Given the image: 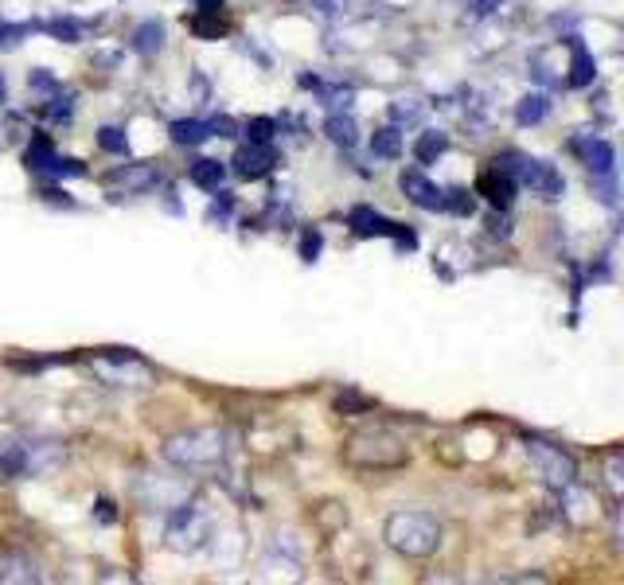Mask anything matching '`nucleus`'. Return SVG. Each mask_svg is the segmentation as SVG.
Segmentation results:
<instances>
[{"label": "nucleus", "instance_id": "nucleus-31", "mask_svg": "<svg viewBox=\"0 0 624 585\" xmlns=\"http://www.w3.org/2000/svg\"><path fill=\"white\" fill-rule=\"evenodd\" d=\"M0 102H4V78H0Z\"/></svg>", "mask_w": 624, "mask_h": 585}, {"label": "nucleus", "instance_id": "nucleus-13", "mask_svg": "<svg viewBox=\"0 0 624 585\" xmlns=\"http://www.w3.org/2000/svg\"><path fill=\"white\" fill-rule=\"evenodd\" d=\"M371 153L383 156V160H394V156L402 153V133H398L394 125H387V129H379V133L371 137Z\"/></svg>", "mask_w": 624, "mask_h": 585}, {"label": "nucleus", "instance_id": "nucleus-17", "mask_svg": "<svg viewBox=\"0 0 624 585\" xmlns=\"http://www.w3.org/2000/svg\"><path fill=\"white\" fill-rule=\"evenodd\" d=\"M324 129H328V137H332L336 145H344V149H351V145H355V121H351V117L332 114L328 121H324Z\"/></svg>", "mask_w": 624, "mask_h": 585}, {"label": "nucleus", "instance_id": "nucleus-4", "mask_svg": "<svg viewBox=\"0 0 624 585\" xmlns=\"http://www.w3.org/2000/svg\"><path fill=\"white\" fill-rule=\"evenodd\" d=\"M527 453H531V457L543 465V472L550 476V480H554V484H570V480H574V472H578V468H574V461H570L562 449L546 445V441H539V437H531V441H527Z\"/></svg>", "mask_w": 624, "mask_h": 585}, {"label": "nucleus", "instance_id": "nucleus-5", "mask_svg": "<svg viewBox=\"0 0 624 585\" xmlns=\"http://www.w3.org/2000/svg\"><path fill=\"white\" fill-rule=\"evenodd\" d=\"M273 164H277V156H273L270 145H250V149H238V156H234V172H238L242 180H262V176H270Z\"/></svg>", "mask_w": 624, "mask_h": 585}, {"label": "nucleus", "instance_id": "nucleus-23", "mask_svg": "<svg viewBox=\"0 0 624 585\" xmlns=\"http://www.w3.org/2000/svg\"><path fill=\"white\" fill-rule=\"evenodd\" d=\"M51 36L63 39V43H78V24L75 20H55L51 24Z\"/></svg>", "mask_w": 624, "mask_h": 585}, {"label": "nucleus", "instance_id": "nucleus-12", "mask_svg": "<svg viewBox=\"0 0 624 585\" xmlns=\"http://www.w3.org/2000/svg\"><path fill=\"white\" fill-rule=\"evenodd\" d=\"M550 110V102H546L543 94H527V98H519V106H515V121L519 125H539Z\"/></svg>", "mask_w": 624, "mask_h": 585}, {"label": "nucleus", "instance_id": "nucleus-8", "mask_svg": "<svg viewBox=\"0 0 624 585\" xmlns=\"http://www.w3.org/2000/svg\"><path fill=\"white\" fill-rule=\"evenodd\" d=\"M476 192L488 195V203H492V207H507V203H511V195H515V180H511L507 172H500V168H488V172L476 180Z\"/></svg>", "mask_w": 624, "mask_h": 585}, {"label": "nucleus", "instance_id": "nucleus-2", "mask_svg": "<svg viewBox=\"0 0 624 585\" xmlns=\"http://www.w3.org/2000/svg\"><path fill=\"white\" fill-rule=\"evenodd\" d=\"M344 461L348 465H359V468H398L410 461V453H406V445L398 441V437H390L383 429H375V433H359V437H351L348 449H344Z\"/></svg>", "mask_w": 624, "mask_h": 585}, {"label": "nucleus", "instance_id": "nucleus-9", "mask_svg": "<svg viewBox=\"0 0 624 585\" xmlns=\"http://www.w3.org/2000/svg\"><path fill=\"white\" fill-rule=\"evenodd\" d=\"M223 176H227V168H223L219 160H195L192 164V184L207 188V192H219Z\"/></svg>", "mask_w": 624, "mask_h": 585}, {"label": "nucleus", "instance_id": "nucleus-19", "mask_svg": "<svg viewBox=\"0 0 624 585\" xmlns=\"http://www.w3.org/2000/svg\"><path fill=\"white\" fill-rule=\"evenodd\" d=\"M192 32L199 39H219L223 32H227V24L219 20V12H199L192 20Z\"/></svg>", "mask_w": 624, "mask_h": 585}, {"label": "nucleus", "instance_id": "nucleus-15", "mask_svg": "<svg viewBox=\"0 0 624 585\" xmlns=\"http://www.w3.org/2000/svg\"><path fill=\"white\" fill-rule=\"evenodd\" d=\"M585 160H589V168H593L597 176H609V172H613V160H617V153H613V145H609V141H593V145H589V153H585Z\"/></svg>", "mask_w": 624, "mask_h": 585}, {"label": "nucleus", "instance_id": "nucleus-18", "mask_svg": "<svg viewBox=\"0 0 624 585\" xmlns=\"http://www.w3.org/2000/svg\"><path fill=\"white\" fill-rule=\"evenodd\" d=\"M160 43H164V28L153 24V20H149V24H141V28H137V36H133V47H137L141 55H153V51H160Z\"/></svg>", "mask_w": 624, "mask_h": 585}, {"label": "nucleus", "instance_id": "nucleus-6", "mask_svg": "<svg viewBox=\"0 0 624 585\" xmlns=\"http://www.w3.org/2000/svg\"><path fill=\"white\" fill-rule=\"evenodd\" d=\"M402 192L410 195V203L426 207V211H445V192L437 184H429L422 172H402Z\"/></svg>", "mask_w": 624, "mask_h": 585}, {"label": "nucleus", "instance_id": "nucleus-24", "mask_svg": "<svg viewBox=\"0 0 624 585\" xmlns=\"http://www.w3.org/2000/svg\"><path fill=\"white\" fill-rule=\"evenodd\" d=\"M320 246H324V238H320V231H309V234H305V238H301V258H305V262H316Z\"/></svg>", "mask_w": 624, "mask_h": 585}, {"label": "nucleus", "instance_id": "nucleus-29", "mask_svg": "<svg viewBox=\"0 0 624 585\" xmlns=\"http://www.w3.org/2000/svg\"><path fill=\"white\" fill-rule=\"evenodd\" d=\"M43 195H47L51 203H63V207H71V199H67V195H63V192H55V188H47V192H43Z\"/></svg>", "mask_w": 624, "mask_h": 585}, {"label": "nucleus", "instance_id": "nucleus-26", "mask_svg": "<svg viewBox=\"0 0 624 585\" xmlns=\"http://www.w3.org/2000/svg\"><path fill=\"white\" fill-rule=\"evenodd\" d=\"M71 102H75L71 94H67V98L59 94V98H55V106H51V117H71Z\"/></svg>", "mask_w": 624, "mask_h": 585}, {"label": "nucleus", "instance_id": "nucleus-21", "mask_svg": "<svg viewBox=\"0 0 624 585\" xmlns=\"http://www.w3.org/2000/svg\"><path fill=\"white\" fill-rule=\"evenodd\" d=\"M445 211H453V215H472V211H476V199H472V192H465V188H453V192H445Z\"/></svg>", "mask_w": 624, "mask_h": 585}, {"label": "nucleus", "instance_id": "nucleus-20", "mask_svg": "<svg viewBox=\"0 0 624 585\" xmlns=\"http://www.w3.org/2000/svg\"><path fill=\"white\" fill-rule=\"evenodd\" d=\"M273 129H277L273 117H254V121H246V137H250V145H270Z\"/></svg>", "mask_w": 624, "mask_h": 585}, {"label": "nucleus", "instance_id": "nucleus-7", "mask_svg": "<svg viewBox=\"0 0 624 585\" xmlns=\"http://www.w3.org/2000/svg\"><path fill=\"white\" fill-rule=\"evenodd\" d=\"M348 223L359 238H383V234H394V227H398V223H390L387 215H379L371 207H351Z\"/></svg>", "mask_w": 624, "mask_h": 585}, {"label": "nucleus", "instance_id": "nucleus-14", "mask_svg": "<svg viewBox=\"0 0 624 585\" xmlns=\"http://www.w3.org/2000/svg\"><path fill=\"white\" fill-rule=\"evenodd\" d=\"M445 149H449V137H445V133H422L418 145H414V156H418L422 164H433Z\"/></svg>", "mask_w": 624, "mask_h": 585}, {"label": "nucleus", "instance_id": "nucleus-22", "mask_svg": "<svg viewBox=\"0 0 624 585\" xmlns=\"http://www.w3.org/2000/svg\"><path fill=\"white\" fill-rule=\"evenodd\" d=\"M98 145H102L106 153H125V149H129L125 133H121V129H114V125H106V129L98 133Z\"/></svg>", "mask_w": 624, "mask_h": 585}, {"label": "nucleus", "instance_id": "nucleus-28", "mask_svg": "<svg viewBox=\"0 0 624 585\" xmlns=\"http://www.w3.org/2000/svg\"><path fill=\"white\" fill-rule=\"evenodd\" d=\"M199 4V12H219L223 8V0H195Z\"/></svg>", "mask_w": 624, "mask_h": 585}, {"label": "nucleus", "instance_id": "nucleus-27", "mask_svg": "<svg viewBox=\"0 0 624 585\" xmlns=\"http://www.w3.org/2000/svg\"><path fill=\"white\" fill-rule=\"evenodd\" d=\"M32 86H39V90H55V78L47 75V71H36V75H32Z\"/></svg>", "mask_w": 624, "mask_h": 585}, {"label": "nucleus", "instance_id": "nucleus-25", "mask_svg": "<svg viewBox=\"0 0 624 585\" xmlns=\"http://www.w3.org/2000/svg\"><path fill=\"white\" fill-rule=\"evenodd\" d=\"M47 172H55V176H82V172H86V168H82V164H78V160H63V156H55V160H51V168H47Z\"/></svg>", "mask_w": 624, "mask_h": 585}, {"label": "nucleus", "instance_id": "nucleus-30", "mask_svg": "<svg viewBox=\"0 0 624 585\" xmlns=\"http://www.w3.org/2000/svg\"><path fill=\"white\" fill-rule=\"evenodd\" d=\"M472 4H476V12H492L500 0H472Z\"/></svg>", "mask_w": 624, "mask_h": 585}, {"label": "nucleus", "instance_id": "nucleus-1", "mask_svg": "<svg viewBox=\"0 0 624 585\" xmlns=\"http://www.w3.org/2000/svg\"><path fill=\"white\" fill-rule=\"evenodd\" d=\"M387 543L406 558H426L441 543V527L426 511H398L387 519Z\"/></svg>", "mask_w": 624, "mask_h": 585}, {"label": "nucleus", "instance_id": "nucleus-3", "mask_svg": "<svg viewBox=\"0 0 624 585\" xmlns=\"http://www.w3.org/2000/svg\"><path fill=\"white\" fill-rule=\"evenodd\" d=\"M515 176H519V184H527L531 192L543 195V199H558V195H562V176H558V168L546 164V160H527V156H519V160H515Z\"/></svg>", "mask_w": 624, "mask_h": 585}, {"label": "nucleus", "instance_id": "nucleus-11", "mask_svg": "<svg viewBox=\"0 0 624 585\" xmlns=\"http://www.w3.org/2000/svg\"><path fill=\"white\" fill-rule=\"evenodd\" d=\"M574 47V63H570V86H589L593 82V55L585 51L578 39H570Z\"/></svg>", "mask_w": 624, "mask_h": 585}, {"label": "nucleus", "instance_id": "nucleus-10", "mask_svg": "<svg viewBox=\"0 0 624 585\" xmlns=\"http://www.w3.org/2000/svg\"><path fill=\"white\" fill-rule=\"evenodd\" d=\"M172 141L176 145H203L211 137V125L207 121H172Z\"/></svg>", "mask_w": 624, "mask_h": 585}, {"label": "nucleus", "instance_id": "nucleus-16", "mask_svg": "<svg viewBox=\"0 0 624 585\" xmlns=\"http://www.w3.org/2000/svg\"><path fill=\"white\" fill-rule=\"evenodd\" d=\"M24 160H28V168H32V172H47V168H51V160H55L51 141H47V137H32V145H28Z\"/></svg>", "mask_w": 624, "mask_h": 585}]
</instances>
